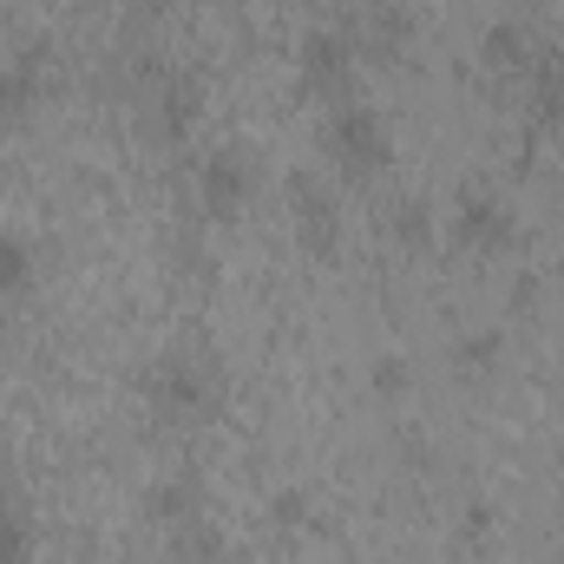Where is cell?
I'll use <instances>...</instances> for the list:
<instances>
[{
    "label": "cell",
    "mask_w": 564,
    "mask_h": 564,
    "mask_svg": "<svg viewBox=\"0 0 564 564\" xmlns=\"http://www.w3.org/2000/svg\"><path fill=\"white\" fill-rule=\"evenodd\" d=\"M375 388H381V394H401V388H408V361H401V355H394V361H375Z\"/></svg>",
    "instance_id": "obj_18"
},
{
    "label": "cell",
    "mask_w": 564,
    "mask_h": 564,
    "mask_svg": "<svg viewBox=\"0 0 564 564\" xmlns=\"http://www.w3.org/2000/svg\"><path fill=\"white\" fill-rule=\"evenodd\" d=\"M308 519H315V506H308V492H282V499H276V525H282V532H302Z\"/></svg>",
    "instance_id": "obj_17"
},
{
    "label": "cell",
    "mask_w": 564,
    "mask_h": 564,
    "mask_svg": "<svg viewBox=\"0 0 564 564\" xmlns=\"http://www.w3.org/2000/svg\"><path fill=\"white\" fill-rule=\"evenodd\" d=\"M197 119H204V79L191 66H164L158 73V126L171 139H184V132H197Z\"/></svg>",
    "instance_id": "obj_9"
},
{
    "label": "cell",
    "mask_w": 564,
    "mask_h": 564,
    "mask_svg": "<svg viewBox=\"0 0 564 564\" xmlns=\"http://www.w3.org/2000/svg\"><path fill=\"white\" fill-rule=\"evenodd\" d=\"M355 20L368 26V40L381 53H401L414 40V20H408V0H355Z\"/></svg>",
    "instance_id": "obj_12"
},
{
    "label": "cell",
    "mask_w": 564,
    "mask_h": 564,
    "mask_svg": "<svg viewBox=\"0 0 564 564\" xmlns=\"http://www.w3.org/2000/svg\"><path fill=\"white\" fill-rule=\"evenodd\" d=\"M144 401H151L158 421L197 426L224 408V375H217L197 348H171V355H158V361L144 368Z\"/></svg>",
    "instance_id": "obj_1"
},
{
    "label": "cell",
    "mask_w": 564,
    "mask_h": 564,
    "mask_svg": "<svg viewBox=\"0 0 564 564\" xmlns=\"http://www.w3.org/2000/svg\"><path fill=\"white\" fill-rule=\"evenodd\" d=\"M499 348H506V341H499L492 328H466V335L453 341V368H459V375H486V368H499Z\"/></svg>",
    "instance_id": "obj_14"
},
{
    "label": "cell",
    "mask_w": 564,
    "mask_h": 564,
    "mask_svg": "<svg viewBox=\"0 0 564 564\" xmlns=\"http://www.w3.org/2000/svg\"><path fill=\"white\" fill-rule=\"evenodd\" d=\"M322 151L335 158L341 177H381L394 164V126L368 99H335L322 126Z\"/></svg>",
    "instance_id": "obj_2"
},
{
    "label": "cell",
    "mask_w": 564,
    "mask_h": 564,
    "mask_svg": "<svg viewBox=\"0 0 564 564\" xmlns=\"http://www.w3.org/2000/svg\"><path fill=\"white\" fill-rule=\"evenodd\" d=\"M519 86H525L532 126H539V132H564V46L558 40H539V46H532Z\"/></svg>",
    "instance_id": "obj_8"
},
{
    "label": "cell",
    "mask_w": 564,
    "mask_h": 564,
    "mask_svg": "<svg viewBox=\"0 0 564 564\" xmlns=\"http://www.w3.org/2000/svg\"><path fill=\"white\" fill-rule=\"evenodd\" d=\"M558 512H564V499H558Z\"/></svg>",
    "instance_id": "obj_20"
},
{
    "label": "cell",
    "mask_w": 564,
    "mask_h": 564,
    "mask_svg": "<svg viewBox=\"0 0 564 564\" xmlns=\"http://www.w3.org/2000/svg\"><path fill=\"white\" fill-rule=\"evenodd\" d=\"M381 230H388L401 250H426L433 230H440V217H433V204H426L421 191H394V197L381 204Z\"/></svg>",
    "instance_id": "obj_11"
},
{
    "label": "cell",
    "mask_w": 564,
    "mask_h": 564,
    "mask_svg": "<svg viewBox=\"0 0 564 564\" xmlns=\"http://www.w3.org/2000/svg\"><path fill=\"white\" fill-rule=\"evenodd\" d=\"M40 276V250H33V237H20V230H0V302H20L26 289Z\"/></svg>",
    "instance_id": "obj_13"
},
{
    "label": "cell",
    "mask_w": 564,
    "mask_h": 564,
    "mask_svg": "<svg viewBox=\"0 0 564 564\" xmlns=\"http://www.w3.org/2000/svg\"><path fill=\"white\" fill-rule=\"evenodd\" d=\"M250 191H257V164H250V151L217 144V151L197 164V204H204L210 224H237V217L250 210Z\"/></svg>",
    "instance_id": "obj_5"
},
{
    "label": "cell",
    "mask_w": 564,
    "mask_h": 564,
    "mask_svg": "<svg viewBox=\"0 0 564 564\" xmlns=\"http://www.w3.org/2000/svg\"><path fill=\"white\" fill-rule=\"evenodd\" d=\"M289 224H295V237H302V250L308 257H335L341 250V197H335V184L322 177V171H289Z\"/></svg>",
    "instance_id": "obj_3"
},
{
    "label": "cell",
    "mask_w": 564,
    "mask_h": 564,
    "mask_svg": "<svg viewBox=\"0 0 564 564\" xmlns=\"http://www.w3.org/2000/svg\"><path fill=\"white\" fill-rule=\"evenodd\" d=\"M295 73H302L308 93L348 99V79H355V33H348V26H308L302 46H295Z\"/></svg>",
    "instance_id": "obj_6"
},
{
    "label": "cell",
    "mask_w": 564,
    "mask_h": 564,
    "mask_svg": "<svg viewBox=\"0 0 564 564\" xmlns=\"http://www.w3.org/2000/svg\"><path fill=\"white\" fill-rule=\"evenodd\" d=\"M151 512H158L164 525L197 519V486H191V479H164V486H151Z\"/></svg>",
    "instance_id": "obj_15"
},
{
    "label": "cell",
    "mask_w": 564,
    "mask_h": 564,
    "mask_svg": "<svg viewBox=\"0 0 564 564\" xmlns=\"http://www.w3.org/2000/svg\"><path fill=\"white\" fill-rule=\"evenodd\" d=\"M381 564H401V558H381Z\"/></svg>",
    "instance_id": "obj_19"
},
{
    "label": "cell",
    "mask_w": 564,
    "mask_h": 564,
    "mask_svg": "<svg viewBox=\"0 0 564 564\" xmlns=\"http://www.w3.org/2000/svg\"><path fill=\"white\" fill-rule=\"evenodd\" d=\"M532 46H539V33L525 26V20H492L486 33H479V66L486 73H506V79H519L525 73V59H532Z\"/></svg>",
    "instance_id": "obj_10"
},
{
    "label": "cell",
    "mask_w": 564,
    "mask_h": 564,
    "mask_svg": "<svg viewBox=\"0 0 564 564\" xmlns=\"http://www.w3.org/2000/svg\"><path fill=\"white\" fill-rule=\"evenodd\" d=\"M0 564H33V525L13 506H0Z\"/></svg>",
    "instance_id": "obj_16"
},
{
    "label": "cell",
    "mask_w": 564,
    "mask_h": 564,
    "mask_svg": "<svg viewBox=\"0 0 564 564\" xmlns=\"http://www.w3.org/2000/svg\"><path fill=\"white\" fill-rule=\"evenodd\" d=\"M446 230H453V243H459V250H473V257H492V250H506V243H512L519 217H512V204H506L492 184H466V191L453 197V217H446Z\"/></svg>",
    "instance_id": "obj_4"
},
{
    "label": "cell",
    "mask_w": 564,
    "mask_h": 564,
    "mask_svg": "<svg viewBox=\"0 0 564 564\" xmlns=\"http://www.w3.org/2000/svg\"><path fill=\"white\" fill-rule=\"evenodd\" d=\"M53 93V53L40 40L0 53V126H20L40 112V99Z\"/></svg>",
    "instance_id": "obj_7"
}]
</instances>
